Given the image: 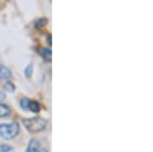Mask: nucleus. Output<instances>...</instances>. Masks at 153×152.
<instances>
[{
	"instance_id": "obj_15",
	"label": "nucleus",
	"mask_w": 153,
	"mask_h": 152,
	"mask_svg": "<svg viewBox=\"0 0 153 152\" xmlns=\"http://www.w3.org/2000/svg\"><path fill=\"white\" fill-rule=\"evenodd\" d=\"M40 152H48V151H47V150H45V149H41Z\"/></svg>"
},
{
	"instance_id": "obj_4",
	"label": "nucleus",
	"mask_w": 153,
	"mask_h": 152,
	"mask_svg": "<svg viewBox=\"0 0 153 152\" xmlns=\"http://www.w3.org/2000/svg\"><path fill=\"white\" fill-rule=\"evenodd\" d=\"M11 77V72L7 67H0V79L7 80Z\"/></svg>"
},
{
	"instance_id": "obj_14",
	"label": "nucleus",
	"mask_w": 153,
	"mask_h": 152,
	"mask_svg": "<svg viewBox=\"0 0 153 152\" xmlns=\"http://www.w3.org/2000/svg\"><path fill=\"white\" fill-rule=\"evenodd\" d=\"M48 43H49V44H50V45H51V39H50V36L48 37Z\"/></svg>"
},
{
	"instance_id": "obj_1",
	"label": "nucleus",
	"mask_w": 153,
	"mask_h": 152,
	"mask_svg": "<svg viewBox=\"0 0 153 152\" xmlns=\"http://www.w3.org/2000/svg\"><path fill=\"white\" fill-rule=\"evenodd\" d=\"M23 125L30 133H38V132L43 131L46 128L47 122L42 117L36 116L32 117V119H24Z\"/></svg>"
},
{
	"instance_id": "obj_2",
	"label": "nucleus",
	"mask_w": 153,
	"mask_h": 152,
	"mask_svg": "<svg viewBox=\"0 0 153 152\" xmlns=\"http://www.w3.org/2000/svg\"><path fill=\"white\" fill-rule=\"evenodd\" d=\"M19 126L16 122H12L10 124L0 125V137L4 140H11L19 134Z\"/></svg>"
},
{
	"instance_id": "obj_5",
	"label": "nucleus",
	"mask_w": 153,
	"mask_h": 152,
	"mask_svg": "<svg viewBox=\"0 0 153 152\" xmlns=\"http://www.w3.org/2000/svg\"><path fill=\"white\" fill-rule=\"evenodd\" d=\"M10 114V108L7 105L0 103V117H7Z\"/></svg>"
},
{
	"instance_id": "obj_3",
	"label": "nucleus",
	"mask_w": 153,
	"mask_h": 152,
	"mask_svg": "<svg viewBox=\"0 0 153 152\" xmlns=\"http://www.w3.org/2000/svg\"><path fill=\"white\" fill-rule=\"evenodd\" d=\"M40 150H41L40 143L37 140H32L29 144L27 152H40Z\"/></svg>"
},
{
	"instance_id": "obj_13",
	"label": "nucleus",
	"mask_w": 153,
	"mask_h": 152,
	"mask_svg": "<svg viewBox=\"0 0 153 152\" xmlns=\"http://www.w3.org/2000/svg\"><path fill=\"white\" fill-rule=\"evenodd\" d=\"M4 97H5V95H4L3 93H1V92H0V101H1V100L3 99Z\"/></svg>"
},
{
	"instance_id": "obj_11",
	"label": "nucleus",
	"mask_w": 153,
	"mask_h": 152,
	"mask_svg": "<svg viewBox=\"0 0 153 152\" xmlns=\"http://www.w3.org/2000/svg\"><path fill=\"white\" fill-rule=\"evenodd\" d=\"M0 150H1V152H9L12 150V148L9 145H1L0 146Z\"/></svg>"
},
{
	"instance_id": "obj_6",
	"label": "nucleus",
	"mask_w": 153,
	"mask_h": 152,
	"mask_svg": "<svg viewBox=\"0 0 153 152\" xmlns=\"http://www.w3.org/2000/svg\"><path fill=\"white\" fill-rule=\"evenodd\" d=\"M29 109L32 110L33 112H35V113H37V112L40 111V104L36 101H30Z\"/></svg>"
},
{
	"instance_id": "obj_7",
	"label": "nucleus",
	"mask_w": 153,
	"mask_h": 152,
	"mask_svg": "<svg viewBox=\"0 0 153 152\" xmlns=\"http://www.w3.org/2000/svg\"><path fill=\"white\" fill-rule=\"evenodd\" d=\"M42 55H43V57L46 58L47 60H50L51 59V50L48 48L42 49Z\"/></svg>"
},
{
	"instance_id": "obj_10",
	"label": "nucleus",
	"mask_w": 153,
	"mask_h": 152,
	"mask_svg": "<svg viewBox=\"0 0 153 152\" xmlns=\"http://www.w3.org/2000/svg\"><path fill=\"white\" fill-rule=\"evenodd\" d=\"M32 73H33V65H29L27 67L26 70H25V73H26V77L30 78L32 76Z\"/></svg>"
},
{
	"instance_id": "obj_12",
	"label": "nucleus",
	"mask_w": 153,
	"mask_h": 152,
	"mask_svg": "<svg viewBox=\"0 0 153 152\" xmlns=\"http://www.w3.org/2000/svg\"><path fill=\"white\" fill-rule=\"evenodd\" d=\"M46 23H47V19H39V21L37 22V24H36V27H42V26H44Z\"/></svg>"
},
{
	"instance_id": "obj_8",
	"label": "nucleus",
	"mask_w": 153,
	"mask_h": 152,
	"mask_svg": "<svg viewBox=\"0 0 153 152\" xmlns=\"http://www.w3.org/2000/svg\"><path fill=\"white\" fill-rule=\"evenodd\" d=\"M4 89L9 92H12V93L16 91V87H14V85L10 82H6L5 84H4Z\"/></svg>"
},
{
	"instance_id": "obj_9",
	"label": "nucleus",
	"mask_w": 153,
	"mask_h": 152,
	"mask_svg": "<svg viewBox=\"0 0 153 152\" xmlns=\"http://www.w3.org/2000/svg\"><path fill=\"white\" fill-rule=\"evenodd\" d=\"M29 104H30V100L28 98H23V99L21 100V106L23 109L25 110L29 109Z\"/></svg>"
}]
</instances>
